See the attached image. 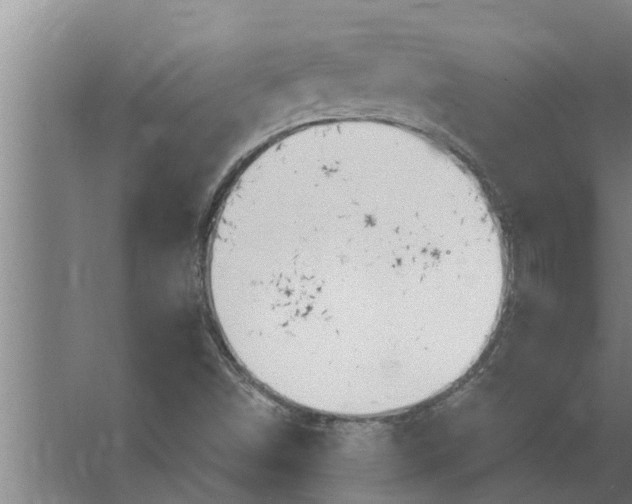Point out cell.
I'll return each mask as SVG.
<instances>
[{"instance_id": "1", "label": "cell", "mask_w": 632, "mask_h": 504, "mask_svg": "<svg viewBox=\"0 0 632 504\" xmlns=\"http://www.w3.org/2000/svg\"><path fill=\"white\" fill-rule=\"evenodd\" d=\"M483 197L397 136L327 125L240 170L206 255L233 359L287 403L387 416L466 367L505 254Z\"/></svg>"}]
</instances>
